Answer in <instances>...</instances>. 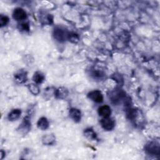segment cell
<instances>
[{
  "label": "cell",
  "mask_w": 160,
  "mask_h": 160,
  "mask_svg": "<svg viewBox=\"0 0 160 160\" xmlns=\"http://www.w3.org/2000/svg\"><path fill=\"white\" fill-rule=\"evenodd\" d=\"M145 151L149 155H159V144L156 141H151L147 143L145 146Z\"/></svg>",
  "instance_id": "1"
},
{
  "label": "cell",
  "mask_w": 160,
  "mask_h": 160,
  "mask_svg": "<svg viewBox=\"0 0 160 160\" xmlns=\"http://www.w3.org/2000/svg\"><path fill=\"white\" fill-rule=\"evenodd\" d=\"M68 34H66L64 29L59 27L54 28L53 31V36L54 39H56L59 42L64 41L66 38L68 37Z\"/></svg>",
  "instance_id": "2"
},
{
  "label": "cell",
  "mask_w": 160,
  "mask_h": 160,
  "mask_svg": "<svg viewBox=\"0 0 160 160\" xmlns=\"http://www.w3.org/2000/svg\"><path fill=\"white\" fill-rule=\"evenodd\" d=\"M100 124L102 128L106 131H111L115 126L114 121L109 117L103 118L102 119H101Z\"/></svg>",
  "instance_id": "3"
},
{
  "label": "cell",
  "mask_w": 160,
  "mask_h": 160,
  "mask_svg": "<svg viewBox=\"0 0 160 160\" xmlns=\"http://www.w3.org/2000/svg\"><path fill=\"white\" fill-rule=\"evenodd\" d=\"M31 129V122L29 121V119L28 117H25L21 124H19V126L18 128V131L19 132V133L24 134L28 133Z\"/></svg>",
  "instance_id": "4"
},
{
  "label": "cell",
  "mask_w": 160,
  "mask_h": 160,
  "mask_svg": "<svg viewBox=\"0 0 160 160\" xmlns=\"http://www.w3.org/2000/svg\"><path fill=\"white\" fill-rule=\"evenodd\" d=\"M88 97L94 102L98 103L102 102L103 101V95L99 90H94L89 92L88 94Z\"/></svg>",
  "instance_id": "5"
},
{
  "label": "cell",
  "mask_w": 160,
  "mask_h": 160,
  "mask_svg": "<svg viewBox=\"0 0 160 160\" xmlns=\"http://www.w3.org/2000/svg\"><path fill=\"white\" fill-rule=\"evenodd\" d=\"M27 14L26 11L21 8H17L14 9L13 12H12V18L14 19L16 21H22L26 18Z\"/></svg>",
  "instance_id": "6"
},
{
  "label": "cell",
  "mask_w": 160,
  "mask_h": 160,
  "mask_svg": "<svg viewBox=\"0 0 160 160\" xmlns=\"http://www.w3.org/2000/svg\"><path fill=\"white\" fill-rule=\"evenodd\" d=\"M69 114L70 118L76 122H78L81 119V112L80 110L76 108H71L69 109Z\"/></svg>",
  "instance_id": "7"
},
{
  "label": "cell",
  "mask_w": 160,
  "mask_h": 160,
  "mask_svg": "<svg viewBox=\"0 0 160 160\" xmlns=\"http://www.w3.org/2000/svg\"><path fill=\"white\" fill-rule=\"evenodd\" d=\"M98 114L102 118H108L111 114V109L109 106L104 105L98 108Z\"/></svg>",
  "instance_id": "8"
},
{
  "label": "cell",
  "mask_w": 160,
  "mask_h": 160,
  "mask_svg": "<svg viewBox=\"0 0 160 160\" xmlns=\"http://www.w3.org/2000/svg\"><path fill=\"white\" fill-rule=\"evenodd\" d=\"M54 95L58 99H64L68 95V91L64 87H60L54 91Z\"/></svg>",
  "instance_id": "9"
},
{
  "label": "cell",
  "mask_w": 160,
  "mask_h": 160,
  "mask_svg": "<svg viewBox=\"0 0 160 160\" xmlns=\"http://www.w3.org/2000/svg\"><path fill=\"white\" fill-rule=\"evenodd\" d=\"M21 111L19 109H12L8 115V118L9 121H13L17 120L21 116Z\"/></svg>",
  "instance_id": "10"
},
{
  "label": "cell",
  "mask_w": 160,
  "mask_h": 160,
  "mask_svg": "<svg viewBox=\"0 0 160 160\" xmlns=\"http://www.w3.org/2000/svg\"><path fill=\"white\" fill-rule=\"evenodd\" d=\"M55 136L53 134H46L42 138V142L45 145H52L55 142Z\"/></svg>",
  "instance_id": "11"
},
{
  "label": "cell",
  "mask_w": 160,
  "mask_h": 160,
  "mask_svg": "<svg viewBox=\"0 0 160 160\" xmlns=\"http://www.w3.org/2000/svg\"><path fill=\"white\" fill-rule=\"evenodd\" d=\"M38 128L42 130H45L48 129L49 127V122L47 119V118L44 117H42L39 119L38 122H37Z\"/></svg>",
  "instance_id": "12"
},
{
  "label": "cell",
  "mask_w": 160,
  "mask_h": 160,
  "mask_svg": "<svg viewBox=\"0 0 160 160\" xmlns=\"http://www.w3.org/2000/svg\"><path fill=\"white\" fill-rule=\"evenodd\" d=\"M14 78L16 81L19 83H22L26 81V79H27L26 72L22 71H20L14 75Z\"/></svg>",
  "instance_id": "13"
},
{
  "label": "cell",
  "mask_w": 160,
  "mask_h": 160,
  "mask_svg": "<svg viewBox=\"0 0 160 160\" xmlns=\"http://www.w3.org/2000/svg\"><path fill=\"white\" fill-rule=\"evenodd\" d=\"M32 79L36 84H40L44 81V76L42 72L37 71L34 74Z\"/></svg>",
  "instance_id": "14"
},
{
  "label": "cell",
  "mask_w": 160,
  "mask_h": 160,
  "mask_svg": "<svg viewBox=\"0 0 160 160\" xmlns=\"http://www.w3.org/2000/svg\"><path fill=\"white\" fill-rule=\"evenodd\" d=\"M84 135L85 136L88 138L89 139H91V140H94L96 139V133L94 132V131L91 129V128H89V129H86L84 132Z\"/></svg>",
  "instance_id": "15"
},
{
  "label": "cell",
  "mask_w": 160,
  "mask_h": 160,
  "mask_svg": "<svg viewBox=\"0 0 160 160\" xmlns=\"http://www.w3.org/2000/svg\"><path fill=\"white\" fill-rule=\"evenodd\" d=\"M67 38L69 39V41H71V42H73V43L78 42L79 41V36L77 34L74 33V32L68 33Z\"/></svg>",
  "instance_id": "16"
},
{
  "label": "cell",
  "mask_w": 160,
  "mask_h": 160,
  "mask_svg": "<svg viewBox=\"0 0 160 160\" xmlns=\"http://www.w3.org/2000/svg\"><path fill=\"white\" fill-rule=\"evenodd\" d=\"M28 89L31 92V93L34 95H37L39 92V88L38 86V85L35 84L31 83L28 84Z\"/></svg>",
  "instance_id": "17"
},
{
  "label": "cell",
  "mask_w": 160,
  "mask_h": 160,
  "mask_svg": "<svg viewBox=\"0 0 160 160\" xmlns=\"http://www.w3.org/2000/svg\"><path fill=\"white\" fill-rule=\"evenodd\" d=\"M9 22V18L6 16L1 15L0 16V25L1 27L6 26Z\"/></svg>",
  "instance_id": "18"
},
{
  "label": "cell",
  "mask_w": 160,
  "mask_h": 160,
  "mask_svg": "<svg viewBox=\"0 0 160 160\" xmlns=\"http://www.w3.org/2000/svg\"><path fill=\"white\" fill-rule=\"evenodd\" d=\"M19 29H21L22 31H29V24L26 22H23L21 24H19Z\"/></svg>",
  "instance_id": "19"
}]
</instances>
